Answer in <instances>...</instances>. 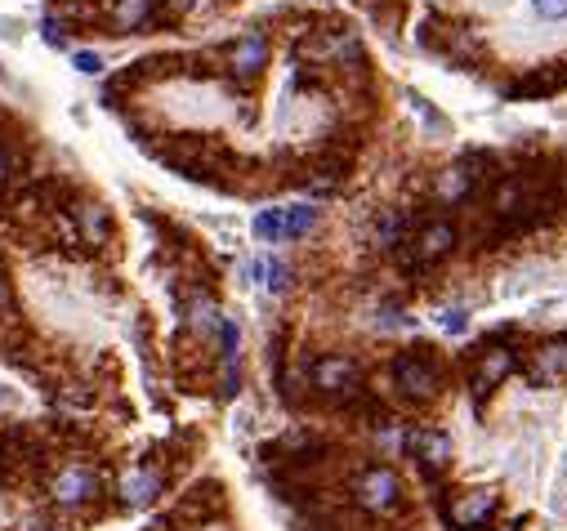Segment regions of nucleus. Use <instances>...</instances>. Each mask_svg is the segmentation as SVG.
<instances>
[{"mask_svg": "<svg viewBox=\"0 0 567 531\" xmlns=\"http://www.w3.org/2000/svg\"><path fill=\"white\" fill-rule=\"evenodd\" d=\"M407 447L416 451V460L425 469H442V465H451V438L447 433H438V429H416L407 438Z\"/></svg>", "mask_w": 567, "mask_h": 531, "instance_id": "nucleus-12", "label": "nucleus"}, {"mask_svg": "<svg viewBox=\"0 0 567 531\" xmlns=\"http://www.w3.org/2000/svg\"><path fill=\"white\" fill-rule=\"evenodd\" d=\"M353 496H358V505L367 514H393V509H402V478L389 465H371L358 473Z\"/></svg>", "mask_w": 567, "mask_h": 531, "instance_id": "nucleus-3", "label": "nucleus"}, {"mask_svg": "<svg viewBox=\"0 0 567 531\" xmlns=\"http://www.w3.org/2000/svg\"><path fill=\"white\" fill-rule=\"evenodd\" d=\"M9 179H14V152H9L5 143H0V188H5Z\"/></svg>", "mask_w": 567, "mask_h": 531, "instance_id": "nucleus-24", "label": "nucleus"}, {"mask_svg": "<svg viewBox=\"0 0 567 531\" xmlns=\"http://www.w3.org/2000/svg\"><path fill=\"white\" fill-rule=\"evenodd\" d=\"M157 5H161V0H112L108 23L117 27V36H130V32H139V27L152 23Z\"/></svg>", "mask_w": 567, "mask_h": 531, "instance_id": "nucleus-11", "label": "nucleus"}, {"mask_svg": "<svg viewBox=\"0 0 567 531\" xmlns=\"http://www.w3.org/2000/svg\"><path fill=\"white\" fill-rule=\"evenodd\" d=\"M264 282H268V291H291V264L286 259H268L264 264Z\"/></svg>", "mask_w": 567, "mask_h": 531, "instance_id": "nucleus-18", "label": "nucleus"}, {"mask_svg": "<svg viewBox=\"0 0 567 531\" xmlns=\"http://www.w3.org/2000/svg\"><path fill=\"white\" fill-rule=\"evenodd\" d=\"M184 317H188V331L197 335V340H215L219 322H224V313H219V304H215V295L210 291H192Z\"/></svg>", "mask_w": 567, "mask_h": 531, "instance_id": "nucleus-10", "label": "nucleus"}, {"mask_svg": "<svg viewBox=\"0 0 567 531\" xmlns=\"http://www.w3.org/2000/svg\"><path fill=\"white\" fill-rule=\"evenodd\" d=\"M501 531H514V527H501Z\"/></svg>", "mask_w": 567, "mask_h": 531, "instance_id": "nucleus-26", "label": "nucleus"}, {"mask_svg": "<svg viewBox=\"0 0 567 531\" xmlns=\"http://www.w3.org/2000/svg\"><path fill=\"white\" fill-rule=\"evenodd\" d=\"M99 469L94 465H85V460H72V465H63L59 473H54V482H50V500L59 509H85V505H94L99 500Z\"/></svg>", "mask_w": 567, "mask_h": 531, "instance_id": "nucleus-2", "label": "nucleus"}, {"mask_svg": "<svg viewBox=\"0 0 567 531\" xmlns=\"http://www.w3.org/2000/svg\"><path fill=\"white\" fill-rule=\"evenodd\" d=\"M161 487H166V478H161L152 465H130L126 473H121V500L126 505H152V500L161 496Z\"/></svg>", "mask_w": 567, "mask_h": 531, "instance_id": "nucleus-9", "label": "nucleus"}, {"mask_svg": "<svg viewBox=\"0 0 567 531\" xmlns=\"http://www.w3.org/2000/svg\"><path fill=\"white\" fill-rule=\"evenodd\" d=\"M170 14H197V9H206L210 0H166Z\"/></svg>", "mask_w": 567, "mask_h": 531, "instance_id": "nucleus-25", "label": "nucleus"}, {"mask_svg": "<svg viewBox=\"0 0 567 531\" xmlns=\"http://www.w3.org/2000/svg\"><path fill=\"white\" fill-rule=\"evenodd\" d=\"M9 308H14V286H9L5 268H0V322H5V317H9Z\"/></svg>", "mask_w": 567, "mask_h": 531, "instance_id": "nucleus-23", "label": "nucleus"}, {"mask_svg": "<svg viewBox=\"0 0 567 531\" xmlns=\"http://www.w3.org/2000/svg\"><path fill=\"white\" fill-rule=\"evenodd\" d=\"M282 228H286V241H300L322 228V210L317 206H286L282 210Z\"/></svg>", "mask_w": 567, "mask_h": 531, "instance_id": "nucleus-16", "label": "nucleus"}, {"mask_svg": "<svg viewBox=\"0 0 567 531\" xmlns=\"http://www.w3.org/2000/svg\"><path fill=\"white\" fill-rule=\"evenodd\" d=\"M478 166H483V157H465V161H456V166L438 170L434 175V197L442 201V206L465 201L469 192H474V183H478Z\"/></svg>", "mask_w": 567, "mask_h": 531, "instance_id": "nucleus-7", "label": "nucleus"}, {"mask_svg": "<svg viewBox=\"0 0 567 531\" xmlns=\"http://www.w3.org/2000/svg\"><path fill=\"white\" fill-rule=\"evenodd\" d=\"M72 67H76L81 76H99V72H103V59H99L94 50H76V54H72Z\"/></svg>", "mask_w": 567, "mask_h": 531, "instance_id": "nucleus-19", "label": "nucleus"}, {"mask_svg": "<svg viewBox=\"0 0 567 531\" xmlns=\"http://www.w3.org/2000/svg\"><path fill=\"white\" fill-rule=\"evenodd\" d=\"M255 237L264 241V246H282V241H286L282 210H259V215H255Z\"/></svg>", "mask_w": 567, "mask_h": 531, "instance_id": "nucleus-17", "label": "nucleus"}, {"mask_svg": "<svg viewBox=\"0 0 567 531\" xmlns=\"http://www.w3.org/2000/svg\"><path fill=\"white\" fill-rule=\"evenodd\" d=\"M492 514H496L492 491H469V496H460L456 505H451V523L456 527H483Z\"/></svg>", "mask_w": 567, "mask_h": 531, "instance_id": "nucleus-15", "label": "nucleus"}, {"mask_svg": "<svg viewBox=\"0 0 567 531\" xmlns=\"http://www.w3.org/2000/svg\"><path fill=\"white\" fill-rule=\"evenodd\" d=\"M438 322H442V331L460 335V331H465V326H469V313H465V308H447V313H442Z\"/></svg>", "mask_w": 567, "mask_h": 531, "instance_id": "nucleus-22", "label": "nucleus"}, {"mask_svg": "<svg viewBox=\"0 0 567 531\" xmlns=\"http://www.w3.org/2000/svg\"><path fill=\"white\" fill-rule=\"evenodd\" d=\"M268 59H273V41H268L264 32H242L228 45V72H233L237 81H259Z\"/></svg>", "mask_w": 567, "mask_h": 531, "instance_id": "nucleus-4", "label": "nucleus"}, {"mask_svg": "<svg viewBox=\"0 0 567 531\" xmlns=\"http://www.w3.org/2000/svg\"><path fill=\"white\" fill-rule=\"evenodd\" d=\"M532 380L536 384H559L567 380V340H550L532 353Z\"/></svg>", "mask_w": 567, "mask_h": 531, "instance_id": "nucleus-13", "label": "nucleus"}, {"mask_svg": "<svg viewBox=\"0 0 567 531\" xmlns=\"http://www.w3.org/2000/svg\"><path fill=\"white\" fill-rule=\"evenodd\" d=\"M532 9L541 18H550V23H563L567 18V0H532Z\"/></svg>", "mask_w": 567, "mask_h": 531, "instance_id": "nucleus-21", "label": "nucleus"}, {"mask_svg": "<svg viewBox=\"0 0 567 531\" xmlns=\"http://www.w3.org/2000/svg\"><path fill=\"white\" fill-rule=\"evenodd\" d=\"M67 219H72V233L81 246L99 250L112 241V210L103 206V201H76V206L67 210Z\"/></svg>", "mask_w": 567, "mask_h": 531, "instance_id": "nucleus-5", "label": "nucleus"}, {"mask_svg": "<svg viewBox=\"0 0 567 531\" xmlns=\"http://www.w3.org/2000/svg\"><path fill=\"white\" fill-rule=\"evenodd\" d=\"M393 375V389L402 393V398H416V402H434L442 393V371L434 362H429L425 353H398L389 366Z\"/></svg>", "mask_w": 567, "mask_h": 531, "instance_id": "nucleus-1", "label": "nucleus"}, {"mask_svg": "<svg viewBox=\"0 0 567 531\" xmlns=\"http://www.w3.org/2000/svg\"><path fill=\"white\" fill-rule=\"evenodd\" d=\"M509 375H514V353L509 349H487L474 366V389L487 393V389H496V384H505Z\"/></svg>", "mask_w": 567, "mask_h": 531, "instance_id": "nucleus-14", "label": "nucleus"}, {"mask_svg": "<svg viewBox=\"0 0 567 531\" xmlns=\"http://www.w3.org/2000/svg\"><path fill=\"white\" fill-rule=\"evenodd\" d=\"M41 32H45V45H54V50H63V45H67V23H63V18H45Z\"/></svg>", "mask_w": 567, "mask_h": 531, "instance_id": "nucleus-20", "label": "nucleus"}, {"mask_svg": "<svg viewBox=\"0 0 567 531\" xmlns=\"http://www.w3.org/2000/svg\"><path fill=\"white\" fill-rule=\"evenodd\" d=\"M460 246V228L451 219H429L416 237V264H438Z\"/></svg>", "mask_w": 567, "mask_h": 531, "instance_id": "nucleus-8", "label": "nucleus"}, {"mask_svg": "<svg viewBox=\"0 0 567 531\" xmlns=\"http://www.w3.org/2000/svg\"><path fill=\"white\" fill-rule=\"evenodd\" d=\"M309 380L317 393H349L358 384V357L353 353H326L309 366Z\"/></svg>", "mask_w": 567, "mask_h": 531, "instance_id": "nucleus-6", "label": "nucleus"}]
</instances>
